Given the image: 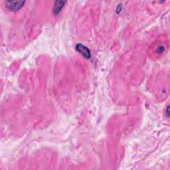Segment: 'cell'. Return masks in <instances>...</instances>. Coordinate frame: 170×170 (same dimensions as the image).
Segmentation results:
<instances>
[{
  "mask_svg": "<svg viewBox=\"0 0 170 170\" xmlns=\"http://www.w3.org/2000/svg\"><path fill=\"white\" fill-rule=\"evenodd\" d=\"M76 49L82 55L84 56L86 59H89L91 57V51H90V50L82 44H78L76 47Z\"/></svg>",
  "mask_w": 170,
  "mask_h": 170,
  "instance_id": "obj_2",
  "label": "cell"
},
{
  "mask_svg": "<svg viewBox=\"0 0 170 170\" xmlns=\"http://www.w3.org/2000/svg\"><path fill=\"white\" fill-rule=\"evenodd\" d=\"M25 3L24 1H8L6 2V7L10 11H15L21 9Z\"/></svg>",
  "mask_w": 170,
  "mask_h": 170,
  "instance_id": "obj_1",
  "label": "cell"
},
{
  "mask_svg": "<svg viewBox=\"0 0 170 170\" xmlns=\"http://www.w3.org/2000/svg\"><path fill=\"white\" fill-rule=\"evenodd\" d=\"M165 50V46H164V45H158L157 47H156V53H158V54H159V53H164V51Z\"/></svg>",
  "mask_w": 170,
  "mask_h": 170,
  "instance_id": "obj_4",
  "label": "cell"
},
{
  "mask_svg": "<svg viewBox=\"0 0 170 170\" xmlns=\"http://www.w3.org/2000/svg\"><path fill=\"white\" fill-rule=\"evenodd\" d=\"M65 2H62V1H56L55 3L54 6V12L57 14L61 11V9L63 8V5H65Z\"/></svg>",
  "mask_w": 170,
  "mask_h": 170,
  "instance_id": "obj_3",
  "label": "cell"
}]
</instances>
